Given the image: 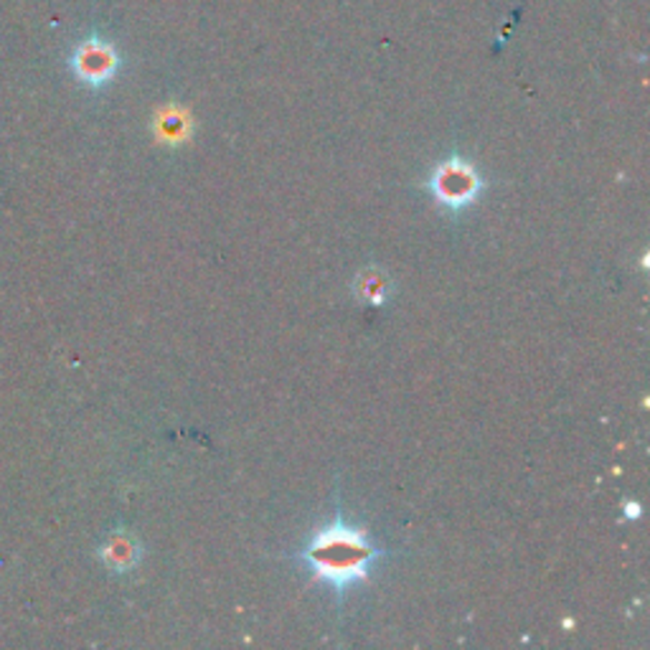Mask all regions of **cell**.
Masks as SVG:
<instances>
[{
  "instance_id": "5b68a950",
  "label": "cell",
  "mask_w": 650,
  "mask_h": 650,
  "mask_svg": "<svg viewBox=\"0 0 650 650\" xmlns=\"http://www.w3.org/2000/svg\"><path fill=\"white\" fill-rule=\"evenodd\" d=\"M353 292L361 302H367L371 308H384L394 296V282L389 274L379 267H363L353 280Z\"/></svg>"
},
{
  "instance_id": "277c9868",
  "label": "cell",
  "mask_w": 650,
  "mask_h": 650,
  "mask_svg": "<svg viewBox=\"0 0 650 650\" xmlns=\"http://www.w3.org/2000/svg\"><path fill=\"white\" fill-rule=\"evenodd\" d=\"M97 554L112 574H128L140 564L142 547L136 533H130L128 529H114L107 533Z\"/></svg>"
},
{
  "instance_id": "7a4b0ae2",
  "label": "cell",
  "mask_w": 650,
  "mask_h": 650,
  "mask_svg": "<svg viewBox=\"0 0 650 650\" xmlns=\"http://www.w3.org/2000/svg\"><path fill=\"white\" fill-rule=\"evenodd\" d=\"M427 191L438 207L448 213H462L476 207L480 196L486 193V178L478 168L460 153H452L427 173Z\"/></svg>"
},
{
  "instance_id": "6da1fadb",
  "label": "cell",
  "mask_w": 650,
  "mask_h": 650,
  "mask_svg": "<svg viewBox=\"0 0 650 650\" xmlns=\"http://www.w3.org/2000/svg\"><path fill=\"white\" fill-rule=\"evenodd\" d=\"M389 551L373 541L371 533L346 519L341 506V493L336 491V519L328 527H320L308 544L292 554V559L306 564L316 582H323L333 590L338 608H343L346 594L356 584L369 582L381 559H387Z\"/></svg>"
},
{
  "instance_id": "8992f818",
  "label": "cell",
  "mask_w": 650,
  "mask_h": 650,
  "mask_svg": "<svg viewBox=\"0 0 650 650\" xmlns=\"http://www.w3.org/2000/svg\"><path fill=\"white\" fill-rule=\"evenodd\" d=\"M156 130H158V140H163L166 146H181V142L189 140L191 120H189V114L171 107V110L160 112Z\"/></svg>"
},
{
  "instance_id": "3957f363",
  "label": "cell",
  "mask_w": 650,
  "mask_h": 650,
  "mask_svg": "<svg viewBox=\"0 0 650 650\" xmlns=\"http://www.w3.org/2000/svg\"><path fill=\"white\" fill-rule=\"evenodd\" d=\"M74 74L89 87H102L114 77L120 67L118 51L102 39H89L77 49L74 59H71Z\"/></svg>"
},
{
  "instance_id": "52a82bcc",
  "label": "cell",
  "mask_w": 650,
  "mask_h": 650,
  "mask_svg": "<svg viewBox=\"0 0 650 650\" xmlns=\"http://www.w3.org/2000/svg\"><path fill=\"white\" fill-rule=\"evenodd\" d=\"M626 516H628V519H638V516H640V506L636 501L633 503L628 501L626 503Z\"/></svg>"
}]
</instances>
